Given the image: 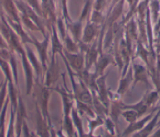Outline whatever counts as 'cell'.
<instances>
[{
  "label": "cell",
  "mask_w": 160,
  "mask_h": 137,
  "mask_svg": "<svg viewBox=\"0 0 160 137\" xmlns=\"http://www.w3.org/2000/svg\"><path fill=\"white\" fill-rule=\"evenodd\" d=\"M159 107H155L152 111L149 112V114H147V115L145 116L144 119H141V120L138 119L137 121L132 122V123H129V125H128L127 128L124 130V133L122 134V136H128V135H130V134H135V133L139 132L141 128H144L145 126H146V124L153 117V115H155V112H157V110L159 109Z\"/></svg>",
  "instance_id": "1"
},
{
  "label": "cell",
  "mask_w": 160,
  "mask_h": 137,
  "mask_svg": "<svg viewBox=\"0 0 160 137\" xmlns=\"http://www.w3.org/2000/svg\"><path fill=\"white\" fill-rule=\"evenodd\" d=\"M132 69H134V81H132V88L136 86L138 82H144L147 88L150 87V82L148 80V70L144 65L140 64H132Z\"/></svg>",
  "instance_id": "2"
},
{
  "label": "cell",
  "mask_w": 160,
  "mask_h": 137,
  "mask_svg": "<svg viewBox=\"0 0 160 137\" xmlns=\"http://www.w3.org/2000/svg\"><path fill=\"white\" fill-rule=\"evenodd\" d=\"M159 119H160V107L157 110V112L155 113V115H153L152 119H151L150 121L146 124V126H145L144 128H141L139 132H137L136 134H134L132 136H135V137H145V136H149V135H151L153 128H155L156 126L158 125V123H159Z\"/></svg>",
  "instance_id": "3"
},
{
  "label": "cell",
  "mask_w": 160,
  "mask_h": 137,
  "mask_svg": "<svg viewBox=\"0 0 160 137\" xmlns=\"http://www.w3.org/2000/svg\"><path fill=\"white\" fill-rule=\"evenodd\" d=\"M124 105L125 103H122V98L118 99H113L111 100V107H109V116L112 117L115 124L118 122L119 116L122 115V112L124 111Z\"/></svg>",
  "instance_id": "4"
},
{
  "label": "cell",
  "mask_w": 160,
  "mask_h": 137,
  "mask_svg": "<svg viewBox=\"0 0 160 137\" xmlns=\"http://www.w3.org/2000/svg\"><path fill=\"white\" fill-rule=\"evenodd\" d=\"M132 71H134V69H132V67L128 68L126 75L122 76V78H120L119 87H118V90H117V92L119 95H124L126 92H127L128 89H129V86L132 82V75H134Z\"/></svg>",
  "instance_id": "5"
},
{
  "label": "cell",
  "mask_w": 160,
  "mask_h": 137,
  "mask_svg": "<svg viewBox=\"0 0 160 137\" xmlns=\"http://www.w3.org/2000/svg\"><path fill=\"white\" fill-rule=\"evenodd\" d=\"M105 79H106V75H102L101 78H98L97 80V89H98V94L99 98H101L102 102L104 103L107 109L109 107V97H108V88H106V84H105Z\"/></svg>",
  "instance_id": "6"
},
{
  "label": "cell",
  "mask_w": 160,
  "mask_h": 137,
  "mask_svg": "<svg viewBox=\"0 0 160 137\" xmlns=\"http://www.w3.org/2000/svg\"><path fill=\"white\" fill-rule=\"evenodd\" d=\"M125 109H132V110H135V111L138 113L139 119H140V117L144 115V114H146L148 111H151V110H149L150 107L147 105V103L145 102L144 99H141L139 102L135 103V104H125V105H124V110H125Z\"/></svg>",
  "instance_id": "7"
},
{
  "label": "cell",
  "mask_w": 160,
  "mask_h": 137,
  "mask_svg": "<svg viewBox=\"0 0 160 137\" xmlns=\"http://www.w3.org/2000/svg\"><path fill=\"white\" fill-rule=\"evenodd\" d=\"M111 63H115V61L113 59V56L111 54H102L99 61L97 62V74L98 76H102L104 75V70L107 66Z\"/></svg>",
  "instance_id": "8"
},
{
  "label": "cell",
  "mask_w": 160,
  "mask_h": 137,
  "mask_svg": "<svg viewBox=\"0 0 160 137\" xmlns=\"http://www.w3.org/2000/svg\"><path fill=\"white\" fill-rule=\"evenodd\" d=\"M159 92L157 90L156 91H148L146 93V95L144 97V100L145 102L147 103L149 107H153L156 105V103L159 101Z\"/></svg>",
  "instance_id": "9"
},
{
  "label": "cell",
  "mask_w": 160,
  "mask_h": 137,
  "mask_svg": "<svg viewBox=\"0 0 160 137\" xmlns=\"http://www.w3.org/2000/svg\"><path fill=\"white\" fill-rule=\"evenodd\" d=\"M122 116L128 122V123H132V122L137 121V120L139 119L138 113L132 109H125L122 112Z\"/></svg>",
  "instance_id": "10"
},
{
  "label": "cell",
  "mask_w": 160,
  "mask_h": 137,
  "mask_svg": "<svg viewBox=\"0 0 160 137\" xmlns=\"http://www.w3.org/2000/svg\"><path fill=\"white\" fill-rule=\"evenodd\" d=\"M95 34H96V30L94 29L93 24H88L86 28V33H85L84 41L85 42H90V41H92L93 37L95 36Z\"/></svg>",
  "instance_id": "11"
},
{
  "label": "cell",
  "mask_w": 160,
  "mask_h": 137,
  "mask_svg": "<svg viewBox=\"0 0 160 137\" xmlns=\"http://www.w3.org/2000/svg\"><path fill=\"white\" fill-rule=\"evenodd\" d=\"M96 57H97V51H96V45L94 44L91 47L90 51H88V62H87V63H88L90 67H91V65H92V63L95 62Z\"/></svg>",
  "instance_id": "12"
},
{
  "label": "cell",
  "mask_w": 160,
  "mask_h": 137,
  "mask_svg": "<svg viewBox=\"0 0 160 137\" xmlns=\"http://www.w3.org/2000/svg\"><path fill=\"white\" fill-rule=\"evenodd\" d=\"M105 124H106V128H107V132H109V134L111 135H116L115 134V122L112 120V117L109 116V117H107L105 121Z\"/></svg>",
  "instance_id": "13"
},
{
  "label": "cell",
  "mask_w": 160,
  "mask_h": 137,
  "mask_svg": "<svg viewBox=\"0 0 160 137\" xmlns=\"http://www.w3.org/2000/svg\"><path fill=\"white\" fill-rule=\"evenodd\" d=\"M150 7H151V11L153 12V21H157V14L158 11L160 10V3L158 2L157 0H152V2L150 3Z\"/></svg>",
  "instance_id": "14"
},
{
  "label": "cell",
  "mask_w": 160,
  "mask_h": 137,
  "mask_svg": "<svg viewBox=\"0 0 160 137\" xmlns=\"http://www.w3.org/2000/svg\"><path fill=\"white\" fill-rule=\"evenodd\" d=\"M152 136L153 137H159L160 136V128H158V130H156V132L152 133Z\"/></svg>",
  "instance_id": "15"
}]
</instances>
